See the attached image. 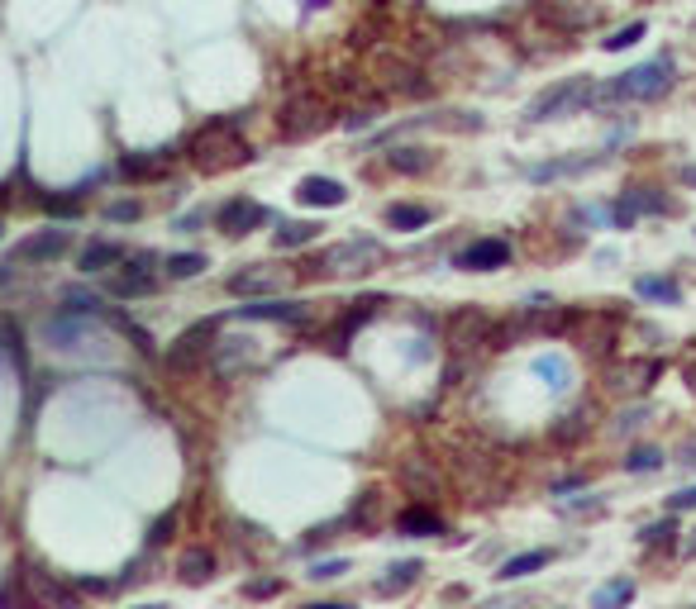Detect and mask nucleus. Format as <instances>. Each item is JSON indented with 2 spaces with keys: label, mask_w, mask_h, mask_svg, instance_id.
I'll return each instance as SVG.
<instances>
[{
  "label": "nucleus",
  "mask_w": 696,
  "mask_h": 609,
  "mask_svg": "<svg viewBox=\"0 0 696 609\" xmlns=\"http://www.w3.org/2000/svg\"><path fill=\"white\" fill-rule=\"evenodd\" d=\"M187 152H191L196 172H206V177H220V172H234V167L253 162V148H248V139L239 133L234 120H210V124H201Z\"/></svg>",
  "instance_id": "obj_1"
},
{
  "label": "nucleus",
  "mask_w": 696,
  "mask_h": 609,
  "mask_svg": "<svg viewBox=\"0 0 696 609\" xmlns=\"http://www.w3.org/2000/svg\"><path fill=\"white\" fill-rule=\"evenodd\" d=\"M668 91H673V58H654L591 86V105H635V100H658Z\"/></svg>",
  "instance_id": "obj_2"
},
{
  "label": "nucleus",
  "mask_w": 696,
  "mask_h": 609,
  "mask_svg": "<svg viewBox=\"0 0 696 609\" xmlns=\"http://www.w3.org/2000/svg\"><path fill=\"white\" fill-rule=\"evenodd\" d=\"M382 267V243L377 239H343L334 248H325L315 262H301L296 277H315V272H334V277H368Z\"/></svg>",
  "instance_id": "obj_3"
},
{
  "label": "nucleus",
  "mask_w": 696,
  "mask_h": 609,
  "mask_svg": "<svg viewBox=\"0 0 696 609\" xmlns=\"http://www.w3.org/2000/svg\"><path fill=\"white\" fill-rule=\"evenodd\" d=\"M591 77H563L554 86H544L535 100L525 105V120L529 124H544V120H563V114H577L582 105H591Z\"/></svg>",
  "instance_id": "obj_4"
},
{
  "label": "nucleus",
  "mask_w": 696,
  "mask_h": 609,
  "mask_svg": "<svg viewBox=\"0 0 696 609\" xmlns=\"http://www.w3.org/2000/svg\"><path fill=\"white\" fill-rule=\"evenodd\" d=\"M329 100L320 91H301V95H291L287 105H281L277 114V129H281V139H310V133H320L329 124Z\"/></svg>",
  "instance_id": "obj_5"
},
{
  "label": "nucleus",
  "mask_w": 696,
  "mask_h": 609,
  "mask_svg": "<svg viewBox=\"0 0 696 609\" xmlns=\"http://www.w3.org/2000/svg\"><path fill=\"white\" fill-rule=\"evenodd\" d=\"M291 281H301V277L287 272V267H277V262H253V267H243V272H234L224 286H229V295L258 300V295H272V291H281V286H291Z\"/></svg>",
  "instance_id": "obj_6"
},
{
  "label": "nucleus",
  "mask_w": 696,
  "mask_h": 609,
  "mask_svg": "<svg viewBox=\"0 0 696 609\" xmlns=\"http://www.w3.org/2000/svg\"><path fill=\"white\" fill-rule=\"evenodd\" d=\"M572 324H582V352L591 358H610V348L620 343V314L610 310H587V314H572Z\"/></svg>",
  "instance_id": "obj_7"
},
{
  "label": "nucleus",
  "mask_w": 696,
  "mask_h": 609,
  "mask_svg": "<svg viewBox=\"0 0 696 609\" xmlns=\"http://www.w3.org/2000/svg\"><path fill=\"white\" fill-rule=\"evenodd\" d=\"M215 324H220V319H206V324H191L187 333L177 338V343L168 348V367L172 371H191L196 362L206 358V352L215 348Z\"/></svg>",
  "instance_id": "obj_8"
},
{
  "label": "nucleus",
  "mask_w": 696,
  "mask_h": 609,
  "mask_svg": "<svg viewBox=\"0 0 696 609\" xmlns=\"http://www.w3.org/2000/svg\"><path fill=\"white\" fill-rule=\"evenodd\" d=\"M658 362L654 358H639V362H610L606 371V391H616V395H644L649 386L658 381Z\"/></svg>",
  "instance_id": "obj_9"
},
{
  "label": "nucleus",
  "mask_w": 696,
  "mask_h": 609,
  "mask_svg": "<svg viewBox=\"0 0 696 609\" xmlns=\"http://www.w3.org/2000/svg\"><path fill=\"white\" fill-rule=\"evenodd\" d=\"M72 252V233L68 229H43V233H29V239L14 248V262H34V267H48L58 258Z\"/></svg>",
  "instance_id": "obj_10"
},
{
  "label": "nucleus",
  "mask_w": 696,
  "mask_h": 609,
  "mask_svg": "<svg viewBox=\"0 0 696 609\" xmlns=\"http://www.w3.org/2000/svg\"><path fill=\"white\" fill-rule=\"evenodd\" d=\"M506 262H510V243L506 239H472L453 258L458 272H501Z\"/></svg>",
  "instance_id": "obj_11"
},
{
  "label": "nucleus",
  "mask_w": 696,
  "mask_h": 609,
  "mask_svg": "<svg viewBox=\"0 0 696 609\" xmlns=\"http://www.w3.org/2000/svg\"><path fill=\"white\" fill-rule=\"evenodd\" d=\"M177 148H153V152H124L120 158V177L124 181H158L172 172Z\"/></svg>",
  "instance_id": "obj_12"
},
{
  "label": "nucleus",
  "mask_w": 696,
  "mask_h": 609,
  "mask_svg": "<svg viewBox=\"0 0 696 609\" xmlns=\"http://www.w3.org/2000/svg\"><path fill=\"white\" fill-rule=\"evenodd\" d=\"M262 219H268V210L258 205V200H243V195H234V200H224L220 205V214H215V224H220L229 239H243V233H253Z\"/></svg>",
  "instance_id": "obj_13"
},
{
  "label": "nucleus",
  "mask_w": 696,
  "mask_h": 609,
  "mask_svg": "<svg viewBox=\"0 0 696 609\" xmlns=\"http://www.w3.org/2000/svg\"><path fill=\"white\" fill-rule=\"evenodd\" d=\"M396 481H401L410 495H439V486H444L435 457H420V452L401 457V467H396Z\"/></svg>",
  "instance_id": "obj_14"
},
{
  "label": "nucleus",
  "mask_w": 696,
  "mask_h": 609,
  "mask_svg": "<svg viewBox=\"0 0 696 609\" xmlns=\"http://www.w3.org/2000/svg\"><path fill=\"white\" fill-rule=\"evenodd\" d=\"M477 343H491V319L482 310H458L449 319V348L453 352H468Z\"/></svg>",
  "instance_id": "obj_15"
},
{
  "label": "nucleus",
  "mask_w": 696,
  "mask_h": 609,
  "mask_svg": "<svg viewBox=\"0 0 696 609\" xmlns=\"http://www.w3.org/2000/svg\"><path fill=\"white\" fill-rule=\"evenodd\" d=\"M663 210H673V205L658 191H629L610 205V219H616V229H635L639 214H663Z\"/></svg>",
  "instance_id": "obj_16"
},
{
  "label": "nucleus",
  "mask_w": 696,
  "mask_h": 609,
  "mask_svg": "<svg viewBox=\"0 0 696 609\" xmlns=\"http://www.w3.org/2000/svg\"><path fill=\"white\" fill-rule=\"evenodd\" d=\"M234 319H262V324H306V304H296V300H253V304H239Z\"/></svg>",
  "instance_id": "obj_17"
},
{
  "label": "nucleus",
  "mask_w": 696,
  "mask_h": 609,
  "mask_svg": "<svg viewBox=\"0 0 696 609\" xmlns=\"http://www.w3.org/2000/svg\"><path fill=\"white\" fill-rule=\"evenodd\" d=\"M610 158L606 152H596V158H587V152H577V158H558V162H535L529 167V181H558V177H577V172H591V167H606Z\"/></svg>",
  "instance_id": "obj_18"
},
{
  "label": "nucleus",
  "mask_w": 696,
  "mask_h": 609,
  "mask_svg": "<svg viewBox=\"0 0 696 609\" xmlns=\"http://www.w3.org/2000/svg\"><path fill=\"white\" fill-rule=\"evenodd\" d=\"M296 200H301V205H315V210H334V205L348 200V191H343V181H334V177H306L301 191H296Z\"/></svg>",
  "instance_id": "obj_19"
},
{
  "label": "nucleus",
  "mask_w": 696,
  "mask_h": 609,
  "mask_svg": "<svg viewBox=\"0 0 696 609\" xmlns=\"http://www.w3.org/2000/svg\"><path fill=\"white\" fill-rule=\"evenodd\" d=\"M29 600L34 604H48V609H77V595H72V586H62V581H53L48 571H34L29 577Z\"/></svg>",
  "instance_id": "obj_20"
},
{
  "label": "nucleus",
  "mask_w": 696,
  "mask_h": 609,
  "mask_svg": "<svg viewBox=\"0 0 696 609\" xmlns=\"http://www.w3.org/2000/svg\"><path fill=\"white\" fill-rule=\"evenodd\" d=\"M129 258V252L120 248V243H110V239H96V243H87V248H81V258H77V267H81V272H105V267H114V262H124Z\"/></svg>",
  "instance_id": "obj_21"
},
{
  "label": "nucleus",
  "mask_w": 696,
  "mask_h": 609,
  "mask_svg": "<svg viewBox=\"0 0 696 609\" xmlns=\"http://www.w3.org/2000/svg\"><path fill=\"white\" fill-rule=\"evenodd\" d=\"M177 577L187 581V586H206L210 577H215V552H206V548H187L177 557Z\"/></svg>",
  "instance_id": "obj_22"
},
{
  "label": "nucleus",
  "mask_w": 696,
  "mask_h": 609,
  "mask_svg": "<svg viewBox=\"0 0 696 609\" xmlns=\"http://www.w3.org/2000/svg\"><path fill=\"white\" fill-rule=\"evenodd\" d=\"M549 562H554V552H544V548H529V552H516V557H506L496 577H501V581H520V577H535V571H544Z\"/></svg>",
  "instance_id": "obj_23"
},
{
  "label": "nucleus",
  "mask_w": 696,
  "mask_h": 609,
  "mask_svg": "<svg viewBox=\"0 0 696 609\" xmlns=\"http://www.w3.org/2000/svg\"><path fill=\"white\" fill-rule=\"evenodd\" d=\"M396 533L406 538H429V533H444V519L435 510H425V504H410V510L396 519Z\"/></svg>",
  "instance_id": "obj_24"
},
{
  "label": "nucleus",
  "mask_w": 696,
  "mask_h": 609,
  "mask_svg": "<svg viewBox=\"0 0 696 609\" xmlns=\"http://www.w3.org/2000/svg\"><path fill=\"white\" fill-rule=\"evenodd\" d=\"M105 291L120 295V300H139V295H153L158 291V277L153 272H114Z\"/></svg>",
  "instance_id": "obj_25"
},
{
  "label": "nucleus",
  "mask_w": 696,
  "mask_h": 609,
  "mask_svg": "<svg viewBox=\"0 0 696 609\" xmlns=\"http://www.w3.org/2000/svg\"><path fill=\"white\" fill-rule=\"evenodd\" d=\"M635 295L639 300H654V304H682V286L673 277H639L635 281Z\"/></svg>",
  "instance_id": "obj_26"
},
{
  "label": "nucleus",
  "mask_w": 696,
  "mask_h": 609,
  "mask_svg": "<svg viewBox=\"0 0 696 609\" xmlns=\"http://www.w3.org/2000/svg\"><path fill=\"white\" fill-rule=\"evenodd\" d=\"M387 162H391V172H401V177H420V172L435 167V152H425V148H391Z\"/></svg>",
  "instance_id": "obj_27"
},
{
  "label": "nucleus",
  "mask_w": 696,
  "mask_h": 609,
  "mask_svg": "<svg viewBox=\"0 0 696 609\" xmlns=\"http://www.w3.org/2000/svg\"><path fill=\"white\" fill-rule=\"evenodd\" d=\"M420 571H425V562H416V557H410V562H396V567H387V577L377 581V590H382V595H401V590H410L420 581Z\"/></svg>",
  "instance_id": "obj_28"
},
{
  "label": "nucleus",
  "mask_w": 696,
  "mask_h": 609,
  "mask_svg": "<svg viewBox=\"0 0 696 609\" xmlns=\"http://www.w3.org/2000/svg\"><path fill=\"white\" fill-rule=\"evenodd\" d=\"M320 239V224H310V219H291V224H281L277 229V252H287V248H306V243H315Z\"/></svg>",
  "instance_id": "obj_29"
},
{
  "label": "nucleus",
  "mask_w": 696,
  "mask_h": 609,
  "mask_svg": "<svg viewBox=\"0 0 696 609\" xmlns=\"http://www.w3.org/2000/svg\"><path fill=\"white\" fill-rule=\"evenodd\" d=\"M387 224L401 229V233H416L429 224V205H406V200H396V205H387Z\"/></svg>",
  "instance_id": "obj_30"
},
{
  "label": "nucleus",
  "mask_w": 696,
  "mask_h": 609,
  "mask_svg": "<svg viewBox=\"0 0 696 609\" xmlns=\"http://www.w3.org/2000/svg\"><path fill=\"white\" fill-rule=\"evenodd\" d=\"M629 600H635V581H629V577H616V581H606V586L591 595V609H625Z\"/></svg>",
  "instance_id": "obj_31"
},
{
  "label": "nucleus",
  "mask_w": 696,
  "mask_h": 609,
  "mask_svg": "<svg viewBox=\"0 0 696 609\" xmlns=\"http://www.w3.org/2000/svg\"><path fill=\"white\" fill-rule=\"evenodd\" d=\"M591 429V419H587V410H572V414H563L558 419V424L549 429V438H554V443H563V448H572L577 443V438H582Z\"/></svg>",
  "instance_id": "obj_32"
},
{
  "label": "nucleus",
  "mask_w": 696,
  "mask_h": 609,
  "mask_svg": "<svg viewBox=\"0 0 696 609\" xmlns=\"http://www.w3.org/2000/svg\"><path fill=\"white\" fill-rule=\"evenodd\" d=\"M377 514H382V490H362L353 500V510H348V519H353L358 529H377Z\"/></svg>",
  "instance_id": "obj_33"
},
{
  "label": "nucleus",
  "mask_w": 696,
  "mask_h": 609,
  "mask_svg": "<svg viewBox=\"0 0 696 609\" xmlns=\"http://www.w3.org/2000/svg\"><path fill=\"white\" fill-rule=\"evenodd\" d=\"M162 267H168L172 281H191V277L206 272V252H172V258L162 262Z\"/></svg>",
  "instance_id": "obj_34"
},
{
  "label": "nucleus",
  "mask_w": 696,
  "mask_h": 609,
  "mask_svg": "<svg viewBox=\"0 0 696 609\" xmlns=\"http://www.w3.org/2000/svg\"><path fill=\"white\" fill-rule=\"evenodd\" d=\"M34 205L43 210V214H53V219H77L81 214V195L72 191V195H29Z\"/></svg>",
  "instance_id": "obj_35"
},
{
  "label": "nucleus",
  "mask_w": 696,
  "mask_h": 609,
  "mask_svg": "<svg viewBox=\"0 0 696 609\" xmlns=\"http://www.w3.org/2000/svg\"><path fill=\"white\" fill-rule=\"evenodd\" d=\"M644 33H649V24H644V20H635V24L616 29V33H610V39H601V48H606V53H620V48H635V43L644 39Z\"/></svg>",
  "instance_id": "obj_36"
},
{
  "label": "nucleus",
  "mask_w": 696,
  "mask_h": 609,
  "mask_svg": "<svg viewBox=\"0 0 696 609\" xmlns=\"http://www.w3.org/2000/svg\"><path fill=\"white\" fill-rule=\"evenodd\" d=\"M391 86H401L406 95H425V91H429V81L416 72V67H391Z\"/></svg>",
  "instance_id": "obj_37"
},
{
  "label": "nucleus",
  "mask_w": 696,
  "mask_h": 609,
  "mask_svg": "<svg viewBox=\"0 0 696 609\" xmlns=\"http://www.w3.org/2000/svg\"><path fill=\"white\" fill-rule=\"evenodd\" d=\"M658 467H663V452H658V448H649V443L635 448V452L625 457V471H658Z\"/></svg>",
  "instance_id": "obj_38"
},
{
  "label": "nucleus",
  "mask_w": 696,
  "mask_h": 609,
  "mask_svg": "<svg viewBox=\"0 0 696 609\" xmlns=\"http://www.w3.org/2000/svg\"><path fill=\"white\" fill-rule=\"evenodd\" d=\"M105 219L110 224H134V219H143V205L139 200H114V205H105Z\"/></svg>",
  "instance_id": "obj_39"
},
{
  "label": "nucleus",
  "mask_w": 696,
  "mask_h": 609,
  "mask_svg": "<svg viewBox=\"0 0 696 609\" xmlns=\"http://www.w3.org/2000/svg\"><path fill=\"white\" fill-rule=\"evenodd\" d=\"M377 114H382V105H362V110H353V114H343V129H348V133L372 129V124H377Z\"/></svg>",
  "instance_id": "obj_40"
},
{
  "label": "nucleus",
  "mask_w": 696,
  "mask_h": 609,
  "mask_svg": "<svg viewBox=\"0 0 696 609\" xmlns=\"http://www.w3.org/2000/svg\"><path fill=\"white\" fill-rule=\"evenodd\" d=\"M535 371H539V377H549L554 391H563V386H568V367H563V358H544Z\"/></svg>",
  "instance_id": "obj_41"
},
{
  "label": "nucleus",
  "mask_w": 696,
  "mask_h": 609,
  "mask_svg": "<svg viewBox=\"0 0 696 609\" xmlns=\"http://www.w3.org/2000/svg\"><path fill=\"white\" fill-rule=\"evenodd\" d=\"M673 533H677V523H673V514H668V519H658V523H649V529H644L639 538H644V543H649V548H654V543H673Z\"/></svg>",
  "instance_id": "obj_42"
},
{
  "label": "nucleus",
  "mask_w": 696,
  "mask_h": 609,
  "mask_svg": "<svg viewBox=\"0 0 696 609\" xmlns=\"http://www.w3.org/2000/svg\"><path fill=\"white\" fill-rule=\"evenodd\" d=\"M343 571H348L343 557H329V562H315V567H310V577H315V581H339Z\"/></svg>",
  "instance_id": "obj_43"
},
{
  "label": "nucleus",
  "mask_w": 696,
  "mask_h": 609,
  "mask_svg": "<svg viewBox=\"0 0 696 609\" xmlns=\"http://www.w3.org/2000/svg\"><path fill=\"white\" fill-rule=\"evenodd\" d=\"M172 529H177V514H162V519L153 523V533H148V548L168 543V538H172Z\"/></svg>",
  "instance_id": "obj_44"
},
{
  "label": "nucleus",
  "mask_w": 696,
  "mask_h": 609,
  "mask_svg": "<svg viewBox=\"0 0 696 609\" xmlns=\"http://www.w3.org/2000/svg\"><path fill=\"white\" fill-rule=\"evenodd\" d=\"M668 510H673V514H682V510H696V486H687V490H677V495L668 500Z\"/></svg>",
  "instance_id": "obj_45"
},
{
  "label": "nucleus",
  "mask_w": 696,
  "mask_h": 609,
  "mask_svg": "<svg viewBox=\"0 0 696 609\" xmlns=\"http://www.w3.org/2000/svg\"><path fill=\"white\" fill-rule=\"evenodd\" d=\"M20 604H24L20 586H14V581H5V586H0V609H20Z\"/></svg>",
  "instance_id": "obj_46"
},
{
  "label": "nucleus",
  "mask_w": 696,
  "mask_h": 609,
  "mask_svg": "<svg viewBox=\"0 0 696 609\" xmlns=\"http://www.w3.org/2000/svg\"><path fill=\"white\" fill-rule=\"evenodd\" d=\"M682 381H687V391L696 395V352H687V362H682Z\"/></svg>",
  "instance_id": "obj_47"
},
{
  "label": "nucleus",
  "mask_w": 696,
  "mask_h": 609,
  "mask_svg": "<svg viewBox=\"0 0 696 609\" xmlns=\"http://www.w3.org/2000/svg\"><path fill=\"white\" fill-rule=\"evenodd\" d=\"M272 590H277V581H253V586H248V595L262 600V595H272Z\"/></svg>",
  "instance_id": "obj_48"
},
{
  "label": "nucleus",
  "mask_w": 696,
  "mask_h": 609,
  "mask_svg": "<svg viewBox=\"0 0 696 609\" xmlns=\"http://www.w3.org/2000/svg\"><path fill=\"white\" fill-rule=\"evenodd\" d=\"M677 177H682V186H696V162H691V167H682Z\"/></svg>",
  "instance_id": "obj_49"
},
{
  "label": "nucleus",
  "mask_w": 696,
  "mask_h": 609,
  "mask_svg": "<svg viewBox=\"0 0 696 609\" xmlns=\"http://www.w3.org/2000/svg\"><path fill=\"white\" fill-rule=\"evenodd\" d=\"M301 609H348V604H339V600H320V604H301Z\"/></svg>",
  "instance_id": "obj_50"
},
{
  "label": "nucleus",
  "mask_w": 696,
  "mask_h": 609,
  "mask_svg": "<svg viewBox=\"0 0 696 609\" xmlns=\"http://www.w3.org/2000/svg\"><path fill=\"white\" fill-rule=\"evenodd\" d=\"M682 552H687V557H696V533L687 538V548H682Z\"/></svg>",
  "instance_id": "obj_51"
},
{
  "label": "nucleus",
  "mask_w": 696,
  "mask_h": 609,
  "mask_svg": "<svg viewBox=\"0 0 696 609\" xmlns=\"http://www.w3.org/2000/svg\"><path fill=\"white\" fill-rule=\"evenodd\" d=\"M301 5H306V10H315V5H329V0H301Z\"/></svg>",
  "instance_id": "obj_52"
},
{
  "label": "nucleus",
  "mask_w": 696,
  "mask_h": 609,
  "mask_svg": "<svg viewBox=\"0 0 696 609\" xmlns=\"http://www.w3.org/2000/svg\"><path fill=\"white\" fill-rule=\"evenodd\" d=\"M139 609H162V604H139Z\"/></svg>",
  "instance_id": "obj_53"
},
{
  "label": "nucleus",
  "mask_w": 696,
  "mask_h": 609,
  "mask_svg": "<svg viewBox=\"0 0 696 609\" xmlns=\"http://www.w3.org/2000/svg\"><path fill=\"white\" fill-rule=\"evenodd\" d=\"M496 609H501V604H496ZM510 609H516V604H510Z\"/></svg>",
  "instance_id": "obj_54"
},
{
  "label": "nucleus",
  "mask_w": 696,
  "mask_h": 609,
  "mask_svg": "<svg viewBox=\"0 0 696 609\" xmlns=\"http://www.w3.org/2000/svg\"><path fill=\"white\" fill-rule=\"evenodd\" d=\"M0 233H5V229H0Z\"/></svg>",
  "instance_id": "obj_55"
}]
</instances>
